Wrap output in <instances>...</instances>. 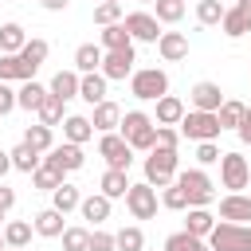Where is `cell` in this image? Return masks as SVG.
<instances>
[{
    "label": "cell",
    "mask_w": 251,
    "mask_h": 251,
    "mask_svg": "<svg viewBox=\"0 0 251 251\" xmlns=\"http://www.w3.org/2000/svg\"><path fill=\"white\" fill-rule=\"evenodd\" d=\"M43 165H51V169H63V173H78V169L86 165V153H82V145H75V141H63V145H51V149L43 153Z\"/></svg>",
    "instance_id": "obj_10"
},
{
    "label": "cell",
    "mask_w": 251,
    "mask_h": 251,
    "mask_svg": "<svg viewBox=\"0 0 251 251\" xmlns=\"http://www.w3.org/2000/svg\"><path fill=\"white\" fill-rule=\"evenodd\" d=\"M47 51H51V43L35 35V39H27V43H24V51H20V59H24L27 67H35V71H39V67L47 63Z\"/></svg>",
    "instance_id": "obj_37"
},
{
    "label": "cell",
    "mask_w": 251,
    "mask_h": 251,
    "mask_svg": "<svg viewBox=\"0 0 251 251\" xmlns=\"http://www.w3.org/2000/svg\"><path fill=\"white\" fill-rule=\"evenodd\" d=\"M137 55H133V47H122V51H106V59H102V75L110 78V82H126L137 67Z\"/></svg>",
    "instance_id": "obj_12"
},
{
    "label": "cell",
    "mask_w": 251,
    "mask_h": 251,
    "mask_svg": "<svg viewBox=\"0 0 251 251\" xmlns=\"http://www.w3.org/2000/svg\"><path fill=\"white\" fill-rule=\"evenodd\" d=\"M43 98H47V86H39L35 78L20 82V90H16V106H20V110H27V114H35V110L43 106Z\"/></svg>",
    "instance_id": "obj_27"
},
{
    "label": "cell",
    "mask_w": 251,
    "mask_h": 251,
    "mask_svg": "<svg viewBox=\"0 0 251 251\" xmlns=\"http://www.w3.org/2000/svg\"><path fill=\"white\" fill-rule=\"evenodd\" d=\"M63 180H67V173H63V169H51V165H39V169L31 173V184H35L39 192H55Z\"/></svg>",
    "instance_id": "obj_34"
},
{
    "label": "cell",
    "mask_w": 251,
    "mask_h": 251,
    "mask_svg": "<svg viewBox=\"0 0 251 251\" xmlns=\"http://www.w3.org/2000/svg\"><path fill=\"white\" fill-rule=\"evenodd\" d=\"M176 184L184 188V196H188V208H208L212 200H216V184H212V176L196 165V169H180L176 173Z\"/></svg>",
    "instance_id": "obj_4"
},
{
    "label": "cell",
    "mask_w": 251,
    "mask_h": 251,
    "mask_svg": "<svg viewBox=\"0 0 251 251\" xmlns=\"http://www.w3.org/2000/svg\"><path fill=\"white\" fill-rule=\"evenodd\" d=\"M180 118H184V102H180L176 94H161L153 122H157V126H180Z\"/></svg>",
    "instance_id": "obj_20"
},
{
    "label": "cell",
    "mask_w": 251,
    "mask_h": 251,
    "mask_svg": "<svg viewBox=\"0 0 251 251\" xmlns=\"http://www.w3.org/2000/svg\"><path fill=\"white\" fill-rule=\"evenodd\" d=\"M118 133L133 145V153L141 149V153H149L153 145H157V122L145 114V110H126L122 114V126H118Z\"/></svg>",
    "instance_id": "obj_1"
},
{
    "label": "cell",
    "mask_w": 251,
    "mask_h": 251,
    "mask_svg": "<svg viewBox=\"0 0 251 251\" xmlns=\"http://www.w3.org/2000/svg\"><path fill=\"white\" fill-rule=\"evenodd\" d=\"M126 208H129L133 220H153V216H157V188H153L149 180L129 184V192H126Z\"/></svg>",
    "instance_id": "obj_9"
},
{
    "label": "cell",
    "mask_w": 251,
    "mask_h": 251,
    "mask_svg": "<svg viewBox=\"0 0 251 251\" xmlns=\"http://www.w3.org/2000/svg\"><path fill=\"white\" fill-rule=\"evenodd\" d=\"M204 251H212V247H204Z\"/></svg>",
    "instance_id": "obj_58"
},
{
    "label": "cell",
    "mask_w": 251,
    "mask_h": 251,
    "mask_svg": "<svg viewBox=\"0 0 251 251\" xmlns=\"http://www.w3.org/2000/svg\"><path fill=\"white\" fill-rule=\"evenodd\" d=\"M94 137V122L86 114H67L63 118V141H75V145H86Z\"/></svg>",
    "instance_id": "obj_18"
},
{
    "label": "cell",
    "mask_w": 251,
    "mask_h": 251,
    "mask_svg": "<svg viewBox=\"0 0 251 251\" xmlns=\"http://www.w3.org/2000/svg\"><path fill=\"white\" fill-rule=\"evenodd\" d=\"M212 251H251V227L247 224H231V220H216V227L204 239Z\"/></svg>",
    "instance_id": "obj_3"
},
{
    "label": "cell",
    "mask_w": 251,
    "mask_h": 251,
    "mask_svg": "<svg viewBox=\"0 0 251 251\" xmlns=\"http://www.w3.org/2000/svg\"><path fill=\"white\" fill-rule=\"evenodd\" d=\"M180 137H188V141H216L224 129H220V118L212 114V110H184V118H180Z\"/></svg>",
    "instance_id": "obj_6"
},
{
    "label": "cell",
    "mask_w": 251,
    "mask_h": 251,
    "mask_svg": "<svg viewBox=\"0 0 251 251\" xmlns=\"http://www.w3.org/2000/svg\"><path fill=\"white\" fill-rule=\"evenodd\" d=\"M114 243H118V251H145V231L137 224H129V227L114 231Z\"/></svg>",
    "instance_id": "obj_39"
},
{
    "label": "cell",
    "mask_w": 251,
    "mask_h": 251,
    "mask_svg": "<svg viewBox=\"0 0 251 251\" xmlns=\"http://www.w3.org/2000/svg\"><path fill=\"white\" fill-rule=\"evenodd\" d=\"M102 59H106V51H102V43H82V47L75 51V71H78V75H90V71H102Z\"/></svg>",
    "instance_id": "obj_26"
},
{
    "label": "cell",
    "mask_w": 251,
    "mask_h": 251,
    "mask_svg": "<svg viewBox=\"0 0 251 251\" xmlns=\"http://www.w3.org/2000/svg\"><path fill=\"white\" fill-rule=\"evenodd\" d=\"M12 110H20V106H16V90H12L8 82H0V118H8Z\"/></svg>",
    "instance_id": "obj_49"
},
{
    "label": "cell",
    "mask_w": 251,
    "mask_h": 251,
    "mask_svg": "<svg viewBox=\"0 0 251 251\" xmlns=\"http://www.w3.org/2000/svg\"><path fill=\"white\" fill-rule=\"evenodd\" d=\"M118 20H122V4H114V0H102V4L94 8V24H98V27L118 24Z\"/></svg>",
    "instance_id": "obj_45"
},
{
    "label": "cell",
    "mask_w": 251,
    "mask_h": 251,
    "mask_svg": "<svg viewBox=\"0 0 251 251\" xmlns=\"http://www.w3.org/2000/svg\"><path fill=\"white\" fill-rule=\"evenodd\" d=\"M35 78V67H27L20 55H0V82H27Z\"/></svg>",
    "instance_id": "obj_24"
},
{
    "label": "cell",
    "mask_w": 251,
    "mask_h": 251,
    "mask_svg": "<svg viewBox=\"0 0 251 251\" xmlns=\"http://www.w3.org/2000/svg\"><path fill=\"white\" fill-rule=\"evenodd\" d=\"M59 239H63V251H86L90 247V231L86 227H67Z\"/></svg>",
    "instance_id": "obj_44"
},
{
    "label": "cell",
    "mask_w": 251,
    "mask_h": 251,
    "mask_svg": "<svg viewBox=\"0 0 251 251\" xmlns=\"http://www.w3.org/2000/svg\"><path fill=\"white\" fill-rule=\"evenodd\" d=\"M12 204H16V192L0 184V208H4V212H12Z\"/></svg>",
    "instance_id": "obj_51"
},
{
    "label": "cell",
    "mask_w": 251,
    "mask_h": 251,
    "mask_svg": "<svg viewBox=\"0 0 251 251\" xmlns=\"http://www.w3.org/2000/svg\"><path fill=\"white\" fill-rule=\"evenodd\" d=\"M220 157H224V153H220L216 141H196V165H200V169H204V165H220Z\"/></svg>",
    "instance_id": "obj_46"
},
{
    "label": "cell",
    "mask_w": 251,
    "mask_h": 251,
    "mask_svg": "<svg viewBox=\"0 0 251 251\" xmlns=\"http://www.w3.org/2000/svg\"><path fill=\"white\" fill-rule=\"evenodd\" d=\"M204 247H208V243H204L200 235L184 231V227H180V231H173V235L165 239V251H204Z\"/></svg>",
    "instance_id": "obj_40"
},
{
    "label": "cell",
    "mask_w": 251,
    "mask_h": 251,
    "mask_svg": "<svg viewBox=\"0 0 251 251\" xmlns=\"http://www.w3.org/2000/svg\"><path fill=\"white\" fill-rule=\"evenodd\" d=\"M129 94L137 102H157L161 94H169V75L161 67H141L129 75Z\"/></svg>",
    "instance_id": "obj_5"
},
{
    "label": "cell",
    "mask_w": 251,
    "mask_h": 251,
    "mask_svg": "<svg viewBox=\"0 0 251 251\" xmlns=\"http://www.w3.org/2000/svg\"><path fill=\"white\" fill-rule=\"evenodd\" d=\"M63 106H67V102H63L59 94H51V90H47V98H43V106L35 110V118H39L43 126H51V129H55V126H63V118H67V114H63Z\"/></svg>",
    "instance_id": "obj_31"
},
{
    "label": "cell",
    "mask_w": 251,
    "mask_h": 251,
    "mask_svg": "<svg viewBox=\"0 0 251 251\" xmlns=\"http://www.w3.org/2000/svg\"><path fill=\"white\" fill-rule=\"evenodd\" d=\"M110 196H102V192H90V196H82V204H78V212H82V220H90V224H106L110 220Z\"/></svg>",
    "instance_id": "obj_23"
},
{
    "label": "cell",
    "mask_w": 251,
    "mask_h": 251,
    "mask_svg": "<svg viewBox=\"0 0 251 251\" xmlns=\"http://www.w3.org/2000/svg\"><path fill=\"white\" fill-rule=\"evenodd\" d=\"M106 75L102 71H90V75H82L78 78V98L86 102V106H98V102H106Z\"/></svg>",
    "instance_id": "obj_17"
},
{
    "label": "cell",
    "mask_w": 251,
    "mask_h": 251,
    "mask_svg": "<svg viewBox=\"0 0 251 251\" xmlns=\"http://www.w3.org/2000/svg\"><path fill=\"white\" fill-rule=\"evenodd\" d=\"M216 227V216L208 212V208H188V220H184V231H192V235H200V239H208V231Z\"/></svg>",
    "instance_id": "obj_33"
},
{
    "label": "cell",
    "mask_w": 251,
    "mask_h": 251,
    "mask_svg": "<svg viewBox=\"0 0 251 251\" xmlns=\"http://www.w3.org/2000/svg\"><path fill=\"white\" fill-rule=\"evenodd\" d=\"M141 4H153V0H141Z\"/></svg>",
    "instance_id": "obj_57"
},
{
    "label": "cell",
    "mask_w": 251,
    "mask_h": 251,
    "mask_svg": "<svg viewBox=\"0 0 251 251\" xmlns=\"http://www.w3.org/2000/svg\"><path fill=\"white\" fill-rule=\"evenodd\" d=\"M24 141H27L31 149H39V153H47V149L55 145V133H51V126H43V122H35V126H27V129H24Z\"/></svg>",
    "instance_id": "obj_38"
},
{
    "label": "cell",
    "mask_w": 251,
    "mask_h": 251,
    "mask_svg": "<svg viewBox=\"0 0 251 251\" xmlns=\"http://www.w3.org/2000/svg\"><path fill=\"white\" fill-rule=\"evenodd\" d=\"M31 231H35V224H27V220H8V224H4L8 247H27V243H31Z\"/></svg>",
    "instance_id": "obj_36"
},
{
    "label": "cell",
    "mask_w": 251,
    "mask_h": 251,
    "mask_svg": "<svg viewBox=\"0 0 251 251\" xmlns=\"http://www.w3.org/2000/svg\"><path fill=\"white\" fill-rule=\"evenodd\" d=\"M8 251H24V247H8Z\"/></svg>",
    "instance_id": "obj_56"
},
{
    "label": "cell",
    "mask_w": 251,
    "mask_h": 251,
    "mask_svg": "<svg viewBox=\"0 0 251 251\" xmlns=\"http://www.w3.org/2000/svg\"><path fill=\"white\" fill-rule=\"evenodd\" d=\"M39 4H43V8H47V12H63V8H67V4H71V0H39Z\"/></svg>",
    "instance_id": "obj_52"
},
{
    "label": "cell",
    "mask_w": 251,
    "mask_h": 251,
    "mask_svg": "<svg viewBox=\"0 0 251 251\" xmlns=\"http://www.w3.org/2000/svg\"><path fill=\"white\" fill-rule=\"evenodd\" d=\"M224 12H227V8H224L220 0H200V4H196V20H200L204 27H220Z\"/></svg>",
    "instance_id": "obj_42"
},
{
    "label": "cell",
    "mask_w": 251,
    "mask_h": 251,
    "mask_svg": "<svg viewBox=\"0 0 251 251\" xmlns=\"http://www.w3.org/2000/svg\"><path fill=\"white\" fill-rule=\"evenodd\" d=\"M27 43V31L12 20V24H0V55H20Z\"/></svg>",
    "instance_id": "obj_29"
},
{
    "label": "cell",
    "mask_w": 251,
    "mask_h": 251,
    "mask_svg": "<svg viewBox=\"0 0 251 251\" xmlns=\"http://www.w3.org/2000/svg\"><path fill=\"white\" fill-rule=\"evenodd\" d=\"M235 133H239V141H243V145H251V106H247V114H243V122H239V129H235Z\"/></svg>",
    "instance_id": "obj_50"
},
{
    "label": "cell",
    "mask_w": 251,
    "mask_h": 251,
    "mask_svg": "<svg viewBox=\"0 0 251 251\" xmlns=\"http://www.w3.org/2000/svg\"><path fill=\"white\" fill-rule=\"evenodd\" d=\"M243 114H247V106H243L239 98H224V106L216 110V118H220V129H239Z\"/></svg>",
    "instance_id": "obj_32"
},
{
    "label": "cell",
    "mask_w": 251,
    "mask_h": 251,
    "mask_svg": "<svg viewBox=\"0 0 251 251\" xmlns=\"http://www.w3.org/2000/svg\"><path fill=\"white\" fill-rule=\"evenodd\" d=\"M157 145L176 149V145H180V129H176V126H157Z\"/></svg>",
    "instance_id": "obj_48"
},
{
    "label": "cell",
    "mask_w": 251,
    "mask_h": 251,
    "mask_svg": "<svg viewBox=\"0 0 251 251\" xmlns=\"http://www.w3.org/2000/svg\"><path fill=\"white\" fill-rule=\"evenodd\" d=\"M98 43H102V51H122V47H133V35H129L126 24L118 20V24H106V27L98 31Z\"/></svg>",
    "instance_id": "obj_25"
},
{
    "label": "cell",
    "mask_w": 251,
    "mask_h": 251,
    "mask_svg": "<svg viewBox=\"0 0 251 251\" xmlns=\"http://www.w3.org/2000/svg\"><path fill=\"white\" fill-rule=\"evenodd\" d=\"M122 24L133 35V43H157L161 39V20L153 12H129V16H122Z\"/></svg>",
    "instance_id": "obj_11"
},
{
    "label": "cell",
    "mask_w": 251,
    "mask_h": 251,
    "mask_svg": "<svg viewBox=\"0 0 251 251\" xmlns=\"http://www.w3.org/2000/svg\"><path fill=\"white\" fill-rule=\"evenodd\" d=\"M114 4H122V0H114Z\"/></svg>",
    "instance_id": "obj_59"
},
{
    "label": "cell",
    "mask_w": 251,
    "mask_h": 251,
    "mask_svg": "<svg viewBox=\"0 0 251 251\" xmlns=\"http://www.w3.org/2000/svg\"><path fill=\"white\" fill-rule=\"evenodd\" d=\"M8 153H12V169H16V173H27V176L43 165V153H39V149H31L27 141H20V145H16V149H8Z\"/></svg>",
    "instance_id": "obj_28"
},
{
    "label": "cell",
    "mask_w": 251,
    "mask_h": 251,
    "mask_svg": "<svg viewBox=\"0 0 251 251\" xmlns=\"http://www.w3.org/2000/svg\"><path fill=\"white\" fill-rule=\"evenodd\" d=\"M31 224H35V235H43V239H59V235L67 231V224H63V212H59V208H43V212H35V216H31Z\"/></svg>",
    "instance_id": "obj_19"
},
{
    "label": "cell",
    "mask_w": 251,
    "mask_h": 251,
    "mask_svg": "<svg viewBox=\"0 0 251 251\" xmlns=\"http://www.w3.org/2000/svg\"><path fill=\"white\" fill-rule=\"evenodd\" d=\"M78 204H82V196H78V188H75V184H67V180L51 192V208H59L63 216H67V212H75Z\"/></svg>",
    "instance_id": "obj_35"
},
{
    "label": "cell",
    "mask_w": 251,
    "mask_h": 251,
    "mask_svg": "<svg viewBox=\"0 0 251 251\" xmlns=\"http://www.w3.org/2000/svg\"><path fill=\"white\" fill-rule=\"evenodd\" d=\"M153 16L161 24H180L184 20V0H153Z\"/></svg>",
    "instance_id": "obj_41"
},
{
    "label": "cell",
    "mask_w": 251,
    "mask_h": 251,
    "mask_svg": "<svg viewBox=\"0 0 251 251\" xmlns=\"http://www.w3.org/2000/svg\"><path fill=\"white\" fill-rule=\"evenodd\" d=\"M8 169H12V153H8V149H0V176H4Z\"/></svg>",
    "instance_id": "obj_53"
},
{
    "label": "cell",
    "mask_w": 251,
    "mask_h": 251,
    "mask_svg": "<svg viewBox=\"0 0 251 251\" xmlns=\"http://www.w3.org/2000/svg\"><path fill=\"white\" fill-rule=\"evenodd\" d=\"M220 220L247 224V220H251V196H247V192H227V196L220 200Z\"/></svg>",
    "instance_id": "obj_15"
},
{
    "label": "cell",
    "mask_w": 251,
    "mask_h": 251,
    "mask_svg": "<svg viewBox=\"0 0 251 251\" xmlns=\"http://www.w3.org/2000/svg\"><path fill=\"white\" fill-rule=\"evenodd\" d=\"M90 122H94V129L98 133H114L118 126H122V110H118V102H98L94 106V114H90Z\"/></svg>",
    "instance_id": "obj_21"
},
{
    "label": "cell",
    "mask_w": 251,
    "mask_h": 251,
    "mask_svg": "<svg viewBox=\"0 0 251 251\" xmlns=\"http://www.w3.org/2000/svg\"><path fill=\"white\" fill-rule=\"evenodd\" d=\"M224 98H227V94L220 90V82H208V78H204V82H196V86L188 90L192 110H212V114H216V110L224 106Z\"/></svg>",
    "instance_id": "obj_14"
},
{
    "label": "cell",
    "mask_w": 251,
    "mask_h": 251,
    "mask_svg": "<svg viewBox=\"0 0 251 251\" xmlns=\"http://www.w3.org/2000/svg\"><path fill=\"white\" fill-rule=\"evenodd\" d=\"M78 78H82L78 71H55V78H51V86H47V90H51V94H59L63 102H71V98H78Z\"/></svg>",
    "instance_id": "obj_30"
},
{
    "label": "cell",
    "mask_w": 251,
    "mask_h": 251,
    "mask_svg": "<svg viewBox=\"0 0 251 251\" xmlns=\"http://www.w3.org/2000/svg\"><path fill=\"white\" fill-rule=\"evenodd\" d=\"M98 157L106 161V169L129 173V165H133V145L114 129V133H102V137H98Z\"/></svg>",
    "instance_id": "obj_7"
},
{
    "label": "cell",
    "mask_w": 251,
    "mask_h": 251,
    "mask_svg": "<svg viewBox=\"0 0 251 251\" xmlns=\"http://www.w3.org/2000/svg\"><path fill=\"white\" fill-rule=\"evenodd\" d=\"M157 55H161L165 63H180V59L188 55V35H180V31H161Z\"/></svg>",
    "instance_id": "obj_16"
},
{
    "label": "cell",
    "mask_w": 251,
    "mask_h": 251,
    "mask_svg": "<svg viewBox=\"0 0 251 251\" xmlns=\"http://www.w3.org/2000/svg\"><path fill=\"white\" fill-rule=\"evenodd\" d=\"M176 173H180V157H176V149H169V145H153L149 157H145V180H149L153 188H165V184L176 180Z\"/></svg>",
    "instance_id": "obj_2"
},
{
    "label": "cell",
    "mask_w": 251,
    "mask_h": 251,
    "mask_svg": "<svg viewBox=\"0 0 251 251\" xmlns=\"http://www.w3.org/2000/svg\"><path fill=\"white\" fill-rule=\"evenodd\" d=\"M220 180H224L227 192L251 188V165H247V157L243 153H224L220 157Z\"/></svg>",
    "instance_id": "obj_8"
},
{
    "label": "cell",
    "mask_w": 251,
    "mask_h": 251,
    "mask_svg": "<svg viewBox=\"0 0 251 251\" xmlns=\"http://www.w3.org/2000/svg\"><path fill=\"white\" fill-rule=\"evenodd\" d=\"M86 251H118V243H114L110 231H90V247Z\"/></svg>",
    "instance_id": "obj_47"
},
{
    "label": "cell",
    "mask_w": 251,
    "mask_h": 251,
    "mask_svg": "<svg viewBox=\"0 0 251 251\" xmlns=\"http://www.w3.org/2000/svg\"><path fill=\"white\" fill-rule=\"evenodd\" d=\"M98 192L110 196V200H126V192H129V173H122V169H106L102 180H98Z\"/></svg>",
    "instance_id": "obj_22"
},
{
    "label": "cell",
    "mask_w": 251,
    "mask_h": 251,
    "mask_svg": "<svg viewBox=\"0 0 251 251\" xmlns=\"http://www.w3.org/2000/svg\"><path fill=\"white\" fill-rule=\"evenodd\" d=\"M4 216H8V212H4V208H0V224H4Z\"/></svg>",
    "instance_id": "obj_55"
},
{
    "label": "cell",
    "mask_w": 251,
    "mask_h": 251,
    "mask_svg": "<svg viewBox=\"0 0 251 251\" xmlns=\"http://www.w3.org/2000/svg\"><path fill=\"white\" fill-rule=\"evenodd\" d=\"M161 208H169V212H184V208H188V196H184V188H180L176 180L161 188Z\"/></svg>",
    "instance_id": "obj_43"
},
{
    "label": "cell",
    "mask_w": 251,
    "mask_h": 251,
    "mask_svg": "<svg viewBox=\"0 0 251 251\" xmlns=\"http://www.w3.org/2000/svg\"><path fill=\"white\" fill-rule=\"evenodd\" d=\"M0 251H8V239H4V231H0Z\"/></svg>",
    "instance_id": "obj_54"
},
{
    "label": "cell",
    "mask_w": 251,
    "mask_h": 251,
    "mask_svg": "<svg viewBox=\"0 0 251 251\" xmlns=\"http://www.w3.org/2000/svg\"><path fill=\"white\" fill-rule=\"evenodd\" d=\"M220 31H224L227 39H239V35H247V31H251V0H235V4L224 12V20H220Z\"/></svg>",
    "instance_id": "obj_13"
}]
</instances>
